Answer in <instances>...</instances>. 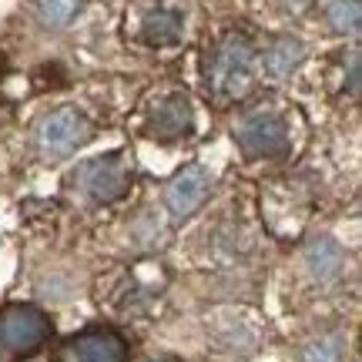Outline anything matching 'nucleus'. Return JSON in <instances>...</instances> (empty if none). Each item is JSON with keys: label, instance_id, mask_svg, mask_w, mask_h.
I'll use <instances>...</instances> for the list:
<instances>
[{"label": "nucleus", "instance_id": "obj_15", "mask_svg": "<svg viewBox=\"0 0 362 362\" xmlns=\"http://www.w3.org/2000/svg\"><path fill=\"white\" fill-rule=\"evenodd\" d=\"M349 94L359 98V47H352L349 54Z\"/></svg>", "mask_w": 362, "mask_h": 362}, {"label": "nucleus", "instance_id": "obj_1", "mask_svg": "<svg viewBox=\"0 0 362 362\" xmlns=\"http://www.w3.org/2000/svg\"><path fill=\"white\" fill-rule=\"evenodd\" d=\"M255 78V47L245 34H225L215 44V54L208 61V88L218 101H235L252 88Z\"/></svg>", "mask_w": 362, "mask_h": 362}, {"label": "nucleus", "instance_id": "obj_14", "mask_svg": "<svg viewBox=\"0 0 362 362\" xmlns=\"http://www.w3.org/2000/svg\"><path fill=\"white\" fill-rule=\"evenodd\" d=\"M37 13L47 27H67L78 13V0H37Z\"/></svg>", "mask_w": 362, "mask_h": 362}, {"label": "nucleus", "instance_id": "obj_7", "mask_svg": "<svg viewBox=\"0 0 362 362\" xmlns=\"http://www.w3.org/2000/svg\"><path fill=\"white\" fill-rule=\"evenodd\" d=\"M208 192H211V175L202 165H188L181 168L165 188V205L175 218H192L198 208L205 205Z\"/></svg>", "mask_w": 362, "mask_h": 362}, {"label": "nucleus", "instance_id": "obj_6", "mask_svg": "<svg viewBox=\"0 0 362 362\" xmlns=\"http://www.w3.org/2000/svg\"><path fill=\"white\" fill-rule=\"evenodd\" d=\"M128 342L115 329H88L61 342L54 362H124Z\"/></svg>", "mask_w": 362, "mask_h": 362}, {"label": "nucleus", "instance_id": "obj_10", "mask_svg": "<svg viewBox=\"0 0 362 362\" xmlns=\"http://www.w3.org/2000/svg\"><path fill=\"white\" fill-rule=\"evenodd\" d=\"M305 265L312 269L315 279H336L342 265H346V252L339 248L336 238H329V235H315L309 238V245H305Z\"/></svg>", "mask_w": 362, "mask_h": 362}, {"label": "nucleus", "instance_id": "obj_16", "mask_svg": "<svg viewBox=\"0 0 362 362\" xmlns=\"http://www.w3.org/2000/svg\"><path fill=\"white\" fill-rule=\"evenodd\" d=\"M285 7H288V11H298V7H305V4H309V0H282Z\"/></svg>", "mask_w": 362, "mask_h": 362}, {"label": "nucleus", "instance_id": "obj_12", "mask_svg": "<svg viewBox=\"0 0 362 362\" xmlns=\"http://www.w3.org/2000/svg\"><path fill=\"white\" fill-rule=\"evenodd\" d=\"M325 17H329V27L336 34H359L362 7H359V0H329Z\"/></svg>", "mask_w": 362, "mask_h": 362}, {"label": "nucleus", "instance_id": "obj_5", "mask_svg": "<svg viewBox=\"0 0 362 362\" xmlns=\"http://www.w3.org/2000/svg\"><path fill=\"white\" fill-rule=\"evenodd\" d=\"M74 185L84 194H90L94 202H117L124 198L131 188V171L121 155H104L90 158L74 171Z\"/></svg>", "mask_w": 362, "mask_h": 362}, {"label": "nucleus", "instance_id": "obj_13", "mask_svg": "<svg viewBox=\"0 0 362 362\" xmlns=\"http://www.w3.org/2000/svg\"><path fill=\"white\" fill-rule=\"evenodd\" d=\"M342 356H346V339L342 336L312 339L302 349V362H342Z\"/></svg>", "mask_w": 362, "mask_h": 362}, {"label": "nucleus", "instance_id": "obj_9", "mask_svg": "<svg viewBox=\"0 0 362 362\" xmlns=\"http://www.w3.org/2000/svg\"><path fill=\"white\" fill-rule=\"evenodd\" d=\"M181 34H185V17L175 7H155V11L144 13L141 21V37L151 44V47H171L178 44Z\"/></svg>", "mask_w": 362, "mask_h": 362}, {"label": "nucleus", "instance_id": "obj_8", "mask_svg": "<svg viewBox=\"0 0 362 362\" xmlns=\"http://www.w3.org/2000/svg\"><path fill=\"white\" fill-rule=\"evenodd\" d=\"M192 101L188 98H181V94H171L165 101L158 104L151 117H148V134L158 138V141H178L185 138L188 131H192Z\"/></svg>", "mask_w": 362, "mask_h": 362}, {"label": "nucleus", "instance_id": "obj_11", "mask_svg": "<svg viewBox=\"0 0 362 362\" xmlns=\"http://www.w3.org/2000/svg\"><path fill=\"white\" fill-rule=\"evenodd\" d=\"M302 61H305V44L298 37H279L265 51V71L272 78H288L292 71H298Z\"/></svg>", "mask_w": 362, "mask_h": 362}, {"label": "nucleus", "instance_id": "obj_4", "mask_svg": "<svg viewBox=\"0 0 362 362\" xmlns=\"http://www.w3.org/2000/svg\"><path fill=\"white\" fill-rule=\"evenodd\" d=\"M235 141L248 158H279L288 151V124L272 111H255L235 124Z\"/></svg>", "mask_w": 362, "mask_h": 362}, {"label": "nucleus", "instance_id": "obj_3", "mask_svg": "<svg viewBox=\"0 0 362 362\" xmlns=\"http://www.w3.org/2000/svg\"><path fill=\"white\" fill-rule=\"evenodd\" d=\"M51 339V319L37 305H7L0 312V349L11 356H34Z\"/></svg>", "mask_w": 362, "mask_h": 362}, {"label": "nucleus", "instance_id": "obj_2", "mask_svg": "<svg viewBox=\"0 0 362 362\" xmlns=\"http://www.w3.org/2000/svg\"><path fill=\"white\" fill-rule=\"evenodd\" d=\"M90 138V121L81 115L78 107H57L51 115H44L34 128V144L47 161H61V158L74 155L81 144Z\"/></svg>", "mask_w": 362, "mask_h": 362}]
</instances>
